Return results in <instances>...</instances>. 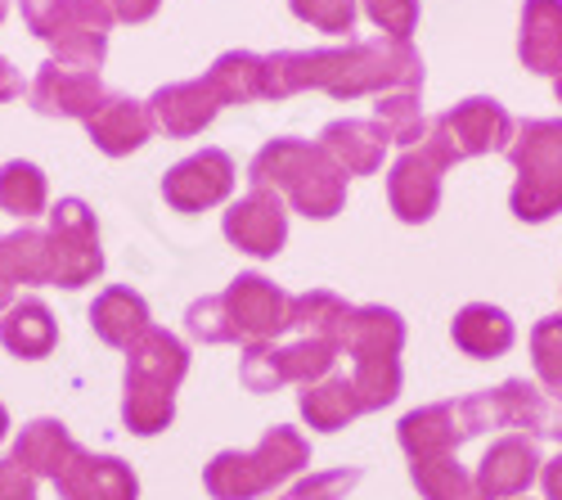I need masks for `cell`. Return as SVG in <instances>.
Listing matches in <instances>:
<instances>
[{
  "instance_id": "cell-1",
  "label": "cell",
  "mask_w": 562,
  "mask_h": 500,
  "mask_svg": "<svg viewBox=\"0 0 562 500\" xmlns=\"http://www.w3.org/2000/svg\"><path fill=\"white\" fill-rule=\"evenodd\" d=\"M270 100H289L302 90H324L334 100L387 96V90H424V55L409 41L369 36L324 51H279L266 55Z\"/></svg>"
},
{
  "instance_id": "cell-2",
  "label": "cell",
  "mask_w": 562,
  "mask_h": 500,
  "mask_svg": "<svg viewBox=\"0 0 562 500\" xmlns=\"http://www.w3.org/2000/svg\"><path fill=\"white\" fill-rule=\"evenodd\" d=\"M184 330L199 343H274L279 334L293 330V293H284L257 270H244L229 280L225 293L190 302Z\"/></svg>"
},
{
  "instance_id": "cell-3",
  "label": "cell",
  "mask_w": 562,
  "mask_h": 500,
  "mask_svg": "<svg viewBox=\"0 0 562 500\" xmlns=\"http://www.w3.org/2000/svg\"><path fill=\"white\" fill-rule=\"evenodd\" d=\"M190 375V347L171 330L149 325L126 347L122 375V424L135 437H154L176 420V388Z\"/></svg>"
},
{
  "instance_id": "cell-4",
  "label": "cell",
  "mask_w": 562,
  "mask_h": 500,
  "mask_svg": "<svg viewBox=\"0 0 562 500\" xmlns=\"http://www.w3.org/2000/svg\"><path fill=\"white\" fill-rule=\"evenodd\" d=\"M248 180L274 190L284 203H293V212L311 221H329L347 203V171L324 154L319 141L311 145L297 135H279V141L261 145L248 167Z\"/></svg>"
},
{
  "instance_id": "cell-5",
  "label": "cell",
  "mask_w": 562,
  "mask_h": 500,
  "mask_svg": "<svg viewBox=\"0 0 562 500\" xmlns=\"http://www.w3.org/2000/svg\"><path fill=\"white\" fill-rule=\"evenodd\" d=\"M306 465H311V442L289 424H274L252 451H221V456H212V465L203 469V487L212 491V500H257L279 482L297 478Z\"/></svg>"
},
{
  "instance_id": "cell-6",
  "label": "cell",
  "mask_w": 562,
  "mask_h": 500,
  "mask_svg": "<svg viewBox=\"0 0 562 500\" xmlns=\"http://www.w3.org/2000/svg\"><path fill=\"white\" fill-rule=\"evenodd\" d=\"M401 347H405V321L392 307H351L347 325V356H351V384L360 392L364 415L383 411L401 397Z\"/></svg>"
},
{
  "instance_id": "cell-7",
  "label": "cell",
  "mask_w": 562,
  "mask_h": 500,
  "mask_svg": "<svg viewBox=\"0 0 562 500\" xmlns=\"http://www.w3.org/2000/svg\"><path fill=\"white\" fill-rule=\"evenodd\" d=\"M508 163L518 171L508 208L518 221H549L562 212V118H531L518 122L508 145Z\"/></svg>"
},
{
  "instance_id": "cell-8",
  "label": "cell",
  "mask_w": 562,
  "mask_h": 500,
  "mask_svg": "<svg viewBox=\"0 0 562 500\" xmlns=\"http://www.w3.org/2000/svg\"><path fill=\"white\" fill-rule=\"evenodd\" d=\"M486 429H495L491 397L473 392L459 401H432V405L409 411L396 424V442L409 460H441V456H459V446L482 437Z\"/></svg>"
},
{
  "instance_id": "cell-9",
  "label": "cell",
  "mask_w": 562,
  "mask_h": 500,
  "mask_svg": "<svg viewBox=\"0 0 562 500\" xmlns=\"http://www.w3.org/2000/svg\"><path fill=\"white\" fill-rule=\"evenodd\" d=\"M342 356V343L334 338H315V334H297L293 343H252L244 347L239 360V379L248 392H274L284 384H319L329 379Z\"/></svg>"
},
{
  "instance_id": "cell-10",
  "label": "cell",
  "mask_w": 562,
  "mask_h": 500,
  "mask_svg": "<svg viewBox=\"0 0 562 500\" xmlns=\"http://www.w3.org/2000/svg\"><path fill=\"white\" fill-rule=\"evenodd\" d=\"M45 225L50 240V285L55 289H86L104 276V248H100V221L86 199H59Z\"/></svg>"
},
{
  "instance_id": "cell-11",
  "label": "cell",
  "mask_w": 562,
  "mask_h": 500,
  "mask_svg": "<svg viewBox=\"0 0 562 500\" xmlns=\"http://www.w3.org/2000/svg\"><path fill=\"white\" fill-rule=\"evenodd\" d=\"M432 141L446 145V154L454 163L463 158H482V154H495L513 145V135H518V122L508 118V109L491 96H473V100H459L454 109H446L441 118H432L428 126Z\"/></svg>"
},
{
  "instance_id": "cell-12",
  "label": "cell",
  "mask_w": 562,
  "mask_h": 500,
  "mask_svg": "<svg viewBox=\"0 0 562 500\" xmlns=\"http://www.w3.org/2000/svg\"><path fill=\"white\" fill-rule=\"evenodd\" d=\"M454 167L441 141H428L418 149H405L387 171V203L405 225H424L441 208V176Z\"/></svg>"
},
{
  "instance_id": "cell-13",
  "label": "cell",
  "mask_w": 562,
  "mask_h": 500,
  "mask_svg": "<svg viewBox=\"0 0 562 500\" xmlns=\"http://www.w3.org/2000/svg\"><path fill=\"white\" fill-rule=\"evenodd\" d=\"M109 100V90L100 81V73H86V68H68L45 59L36 68V77L27 81V104L41 118H72V122H90L100 113V104Z\"/></svg>"
},
{
  "instance_id": "cell-14",
  "label": "cell",
  "mask_w": 562,
  "mask_h": 500,
  "mask_svg": "<svg viewBox=\"0 0 562 500\" xmlns=\"http://www.w3.org/2000/svg\"><path fill=\"white\" fill-rule=\"evenodd\" d=\"M113 10L109 0H68V10L59 19V27L50 32V59L68 64V68H86V73H100L109 59V32H113Z\"/></svg>"
},
{
  "instance_id": "cell-15",
  "label": "cell",
  "mask_w": 562,
  "mask_h": 500,
  "mask_svg": "<svg viewBox=\"0 0 562 500\" xmlns=\"http://www.w3.org/2000/svg\"><path fill=\"white\" fill-rule=\"evenodd\" d=\"M221 231H225V240L234 248L248 253V257H274V253H284V244H289V208L274 190L252 186L239 203H229Z\"/></svg>"
},
{
  "instance_id": "cell-16",
  "label": "cell",
  "mask_w": 562,
  "mask_h": 500,
  "mask_svg": "<svg viewBox=\"0 0 562 500\" xmlns=\"http://www.w3.org/2000/svg\"><path fill=\"white\" fill-rule=\"evenodd\" d=\"M234 195V158L225 149H199L162 176V199L176 212H207Z\"/></svg>"
},
{
  "instance_id": "cell-17",
  "label": "cell",
  "mask_w": 562,
  "mask_h": 500,
  "mask_svg": "<svg viewBox=\"0 0 562 500\" xmlns=\"http://www.w3.org/2000/svg\"><path fill=\"white\" fill-rule=\"evenodd\" d=\"M145 104H149L154 131L171 135V141H190V135H199L203 126H212V122H216V113L225 109V104H221V96H216V86H212L207 77L158 86Z\"/></svg>"
},
{
  "instance_id": "cell-18",
  "label": "cell",
  "mask_w": 562,
  "mask_h": 500,
  "mask_svg": "<svg viewBox=\"0 0 562 500\" xmlns=\"http://www.w3.org/2000/svg\"><path fill=\"white\" fill-rule=\"evenodd\" d=\"M540 446L527 433H508L499 442L486 446V456L477 465V487L486 500H513V496H527V487L540 478Z\"/></svg>"
},
{
  "instance_id": "cell-19",
  "label": "cell",
  "mask_w": 562,
  "mask_h": 500,
  "mask_svg": "<svg viewBox=\"0 0 562 500\" xmlns=\"http://www.w3.org/2000/svg\"><path fill=\"white\" fill-rule=\"evenodd\" d=\"M64 500H139V478L117 456H95V451L77 446L64 474L55 478Z\"/></svg>"
},
{
  "instance_id": "cell-20",
  "label": "cell",
  "mask_w": 562,
  "mask_h": 500,
  "mask_svg": "<svg viewBox=\"0 0 562 500\" xmlns=\"http://www.w3.org/2000/svg\"><path fill=\"white\" fill-rule=\"evenodd\" d=\"M319 145L324 154H329L347 176H373L383 167L392 141H387V131L379 122H364V118H338L319 131Z\"/></svg>"
},
{
  "instance_id": "cell-21",
  "label": "cell",
  "mask_w": 562,
  "mask_h": 500,
  "mask_svg": "<svg viewBox=\"0 0 562 500\" xmlns=\"http://www.w3.org/2000/svg\"><path fill=\"white\" fill-rule=\"evenodd\" d=\"M86 135H90V145H95L100 154L126 158V154H135L154 135L149 104L145 100H131V96H109L100 104V113L86 122Z\"/></svg>"
},
{
  "instance_id": "cell-22",
  "label": "cell",
  "mask_w": 562,
  "mask_h": 500,
  "mask_svg": "<svg viewBox=\"0 0 562 500\" xmlns=\"http://www.w3.org/2000/svg\"><path fill=\"white\" fill-rule=\"evenodd\" d=\"M518 59L540 77H562V0H527Z\"/></svg>"
},
{
  "instance_id": "cell-23",
  "label": "cell",
  "mask_w": 562,
  "mask_h": 500,
  "mask_svg": "<svg viewBox=\"0 0 562 500\" xmlns=\"http://www.w3.org/2000/svg\"><path fill=\"white\" fill-rule=\"evenodd\" d=\"M72 451H77V437L68 433L64 420H50V415H41L32 424H23V433L14 437V451H10V460L32 474V478H59L64 465L72 460Z\"/></svg>"
},
{
  "instance_id": "cell-24",
  "label": "cell",
  "mask_w": 562,
  "mask_h": 500,
  "mask_svg": "<svg viewBox=\"0 0 562 500\" xmlns=\"http://www.w3.org/2000/svg\"><path fill=\"white\" fill-rule=\"evenodd\" d=\"M59 343V325L55 311L45 307L41 298H14V307L0 315V347L19 360H41L50 356Z\"/></svg>"
},
{
  "instance_id": "cell-25",
  "label": "cell",
  "mask_w": 562,
  "mask_h": 500,
  "mask_svg": "<svg viewBox=\"0 0 562 500\" xmlns=\"http://www.w3.org/2000/svg\"><path fill=\"white\" fill-rule=\"evenodd\" d=\"M149 325H154L149 321V302L139 298L135 289H126V285H109L95 302H90V330H95V338L109 343V347L126 352Z\"/></svg>"
},
{
  "instance_id": "cell-26",
  "label": "cell",
  "mask_w": 562,
  "mask_h": 500,
  "mask_svg": "<svg viewBox=\"0 0 562 500\" xmlns=\"http://www.w3.org/2000/svg\"><path fill=\"white\" fill-rule=\"evenodd\" d=\"M454 347L463 356H477V360H491V356H504L513 347V338H518V330H513L508 311L491 307V302H468L459 315H454Z\"/></svg>"
},
{
  "instance_id": "cell-27",
  "label": "cell",
  "mask_w": 562,
  "mask_h": 500,
  "mask_svg": "<svg viewBox=\"0 0 562 500\" xmlns=\"http://www.w3.org/2000/svg\"><path fill=\"white\" fill-rule=\"evenodd\" d=\"M297 405H302V420L311 424V429H319V433H338V429H347L356 415H364V405H360V392H356V384H351V375H329V379H319V384H306L302 388V397H297Z\"/></svg>"
},
{
  "instance_id": "cell-28",
  "label": "cell",
  "mask_w": 562,
  "mask_h": 500,
  "mask_svg": "<svg viewBox=\"0 0 562 500\" xmlns=\"http://www.w3.org/2000/svg\"><path fill=\"white\" fill-rule=\"evenodd\" d=\"M207 81L216 86L221 104H257V100H270L266 55H257V51H225L207 68Z\"/></svg>"
},
{
  "instance_id": "cell-29",
  "label": "cell",
  "mask_w": 562,
  "mask_h": 500,
  "mask_svg": "<svg viewBox=\"0 0 562 500\" xmlns=\"http://www.w3.org/2000/svg\"><path fill=\"white\" fill-rule=\"evenodd\" d=\"M45 208H50V180H45V171L27 158L0 163V212H10L27 225L45 216Z\"/></svg>"
},
{
  "instance_id": "cell-30",
  "label": "cell",
  "mask_w": 562,
  "mask_h": 500,
  "mask_svg": "<svg viewBox=\"0 0 562 500\" xmlns=\"http://www.w3.org/2000/svg\"><path fill=\"white\" fill-rule=\"evenodd\" d=\"M373 122L387 131V141L401 149H418L428 141V118H424V90H387L373 100Z\"/></svg>"
},
{
  "instance_id": "cell-31",
  "label": "cell",
  "mask_w": 562,
  "mask_h": 500,
  "mask_svg": "<svg viewBox=\"0 0 562 500\" xmlns=\"http://www.w3.org/2000/svg\"><path fill=\"white\" fill-rule=\"evenodd\" d=\"M409 478L424 500H486L477 478L459 465V456L441 460H409Z\"/></svg>"
},
{
  "instance_id": "cell-32",
  "label": "cell",
  "mask_w": 562,
  "mask_h": 500,
  "mask_svg": "<svg viewBox=\"0 0 562 500\" xmlns=\"http://www.w3.org/2000/svg\"><path fill=\"white\" fill-rule=\"evenodd\" d=\"M0 248H5V262L14 270L19 285H50V240L36 225H19V231L0 235Z\"/></svg>"
},
{
  "instance_id": "cell-33",
  "label": "cell",
  "mask_w": 562,
  "mask_h": 500,
  "mask_svg": "<svg viewBox=\"0 0 562 500\" xmlns=\"http://www.w3.org/2000/svg\"><path fill=\"white\" fill-rule=\"evenodd\" d=\"M531 366L549 397H562V311L544 315L531 330Z\"/></svg>"
},
{
  "instance_id": "cell-34",
  "label": "cell",
  "mask_w": 562,
  "mask_h": 500,
  "mask_svg": "<svg viewBox=\"0 0 562 500\" xmlns=\"http://www.w3.org/2000/svg\"><path fill=\"white\" fill-rule=\"evenodd\" d=\"M289 10L302 23L329 32V36H347L356 27V14H360L356 0H289Z\"/></svg>"
},
{
  "instance_id": "cell-35",
  "label": "cell",
  "mask_w": 562,
  "mask_h": 500,
  "mask_svg": "<svg viewBox=\"0 0 562 500\" xmlns=\"http://www.w3.org/2000/svg\"><path fill=\"white\" fill-rule=\"evenodd\" d=\"M369 23L379 27L383 36H396V41H409L414 27H418V0H360Z\"/></svg>"
},
{
  "instance_id": "cell-36",
  "label": "cell",
  "mask_w": 562,
  "mask_h": 500,
  "mask_svg": "<svg viewBox=\"0 0 562 500\" xmlns=\"http://www.w3.org/2000/svg\"><path fill=\"white\" fill-rule=\"evenodd\" d=\"M360 482V469H329V474H311L293 482L284 500H347V491Z\"/></svg>"
},
{
  "instance_id": "cell-37",
  "label": "cell",
  "mask_w": 562,
  "mask_h": 500,
  "mask_svg": "<svg viewBox=\"0 0 562 500\" xmlns=\"http://www.w3.org/2000/svg\"><path fill=\"white\" fill-rule=\"evenodd\" d=\"M19 10H23V23L36 41H50V32L59 27V19L68 10V0H19Z\"/></svg>"
},
{
  "instance_id": "cell-38",
  "label": "cell",
  "mask_w": 562,
  "mask_h": 500,
  "mask_svg": "<svg viewBox=\"0 0 562 500\" xmlns=\"http://www.w3.org/2000/svg\"><path fill=\"white\" fill-rule=\"evenodd\" d=\"M0 500H36V478L23 474L10 456L0 460Z\"/></svg>"
},
{
  "instance_id": "cell-39",
  "label": "cell",
  "mask_w": 562,
  "mask_h": 500,
  "mask_svg": "<svg viewBox=\"0 0 562 500\" xmlns=\"http://www.w3.org/2000/svg\"><path fill=\"white\" fill-rule=\"evenodd\" d=\"M109 10L117 23H149L162 10V0H109Z\"/></svg>"
},
{
  "instance_id": "cell-40",
  "label": "cell",
  "mask_w": 562,
  "mask_h": 500,
  "mask_svg": "<svg viewBox=\"0 0 562 500\" xmlns=\"http://www.w3.org/2000/svg\"><path fill=\"white\" fill-rule=\"evenodd\" d=\"M23 90H27V86H23V73H19V68H14V64H10L5 55H0V104L19 100Z\"/></svg>"
},
{
  "instance_id": "cell-41",
  "label": "cell",
  "mask_w": 562,
  "mask_h": 500,
  "mask_svg": "<svg viewBox=\"0 0 562 500\" xmlns=\"http://www.w3.org/2000/svg\"><path fill=\"white\" fill-rule=\"evenodd\" d=\"M540 487H544V500H562V451L540 465Z\"/></svg>"
},
{
  "instance_id": "cell-42",
  "label": "cell",
  "mask_w": 562,
  "mask_h": 500,
  "mask_svg": "<svg viewBox=\"0 0 562 500\" xmlns=\"http://www.w3.org/2000/svg\"><path fill=\"white\" fill-rule=\"evenodd\" d=\"M14 289H19V280H14L10 262H5V248H0V315H5V311L14 307Z\"/></svg>"
},
{
  "instance_id": "cell-43",
  "label": "cell",
  "mask_w": 562,
  "mask_h": 500,
  "mask_svg": "<svg viewBox=\"0 0 562 500\" xmlns=\"http://www.w3.org/2000/svg\"><path fill=\"white\" fill-rule=\"evenodd\" d=\"M5 433H10V411H5V401H0V442H5Z\"/></svg>"
},
{
  "instance_id": "cell-44",
  "label": "cell",
  "mask_w": 562,
  "mask_h": 500,
  "mask_svg": "<svg viewBox=\"0 0 562 500\" xmlns=\"http://www.w3.org/2000/svg\"><path fill=\"white\" fill-rule=\"evenodd\" d=\"M553 96H558V104H562V77H553Z\"/></svg>"
},
{
  "instance_id": "cell-45",
  "label": "cell",
  "mask_w": 562,
  "mask_h": 500,
  "mask_svg": "<svg viewBox=\"0 0 562 500\" xmlns=\"http://www.w3.org/2000/svg\"><path fill=\"white\" fill-rule=\"evenodd\" d=\"M5 14H10V0H0V23H5Z\"/></svg>"
},
{
  "instance_id": "cell-46",
  "label": "cell",
  "mask_w": 562,
  "mask_h": 500,
  "mask_svg": "<svg viewBox=\"0 0 562 500\" xmlns=\"http://www.w3.org/2000/svg\"><path fill=\"white\" fill-rule=\"evenodd\" d=\"M513 500H518V496H513Z\"/></svg>"
}]
</instances>
